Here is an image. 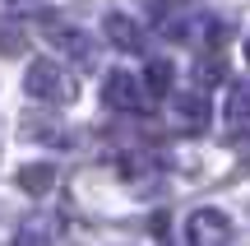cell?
Listing matches in <instances>:
<instances>
[{
	"instance_id": "6da1fadb",
	"label": "cell",
	"mask_w": 250,
	"mask_h": 246,
	"mask_svg": "<svg viewBox=\"0 0 250 246\" xmlns=\"http://www.w3.org/2000/svg\"><path fill=\"white\" fill-rule=\"evenodd\" d=\"M23 93H28V98H37V102L61 107V102H74V98H79V79H74L61 61L37 56V61H28V70H23Z\"/></svg>"
},
{
	"instance_id": "7a4b0ae2",
	"label": "cell",
	"mask_w": 250,
	"mask_h": 246,
	"mask_svg": "<svg viewBox=\"0 0 250 246\" xmlns=\"http://www.w3.org/2000/svg\"><path fill=\"white\" fill-rule=\"evenodd\" d=\"M102 102H107L111 112H144L148 89H144L139 74H130V70H111L107 84H102Z\"/></svg>"
},
{
	"instance_id": "3957f363",
	"label": "cell",
	"mask_w": 250,
	"mask_h": 246,
	"mask_svg": "<svg viewBox=\"0 0 250 246\" xmlns=\"http://www.w3.org/2000/svg\"><path fill=\"white\" fill-rule=\"evenodd\" d=\"M186 242L190 246H227L232 242V219L223 209H195L186 219Z\"/></svg>"
},
{
	"instance_id": "277c9868",
	"label": "cell",
	"mask_w": 250,
	"mask_h": 246,
	"mask_svg": "<svg viewBox=\"0 0 250 246\" xmlns=\"http://www.w3.org/2000/svg\"><path fill=\"white\" fill-rule=\"evenodd\" d=\"M171 121H176L181 130H190V135L208 130V98L204 93H176V98H171Z\"/></svg>"
},
{
	"instance_id": "5b68a950",
	"label": "cell",
	"mask_w": 250,
	"mask_h": 246,
	"mask_svg": "<svg viewBox=\"0 0 250 246\" xmlns=\"http://www.w3.org/2000/svg\"><path fill=\"white\" fill-rule=\"evenodd\" d=\"M102 33H107L111 46H121V51H139L144 46V28L134 23V19H125L121 9H111V14L102 19Z\"/></svg>"
},
{
	"instance_id": "8992f818",
	"label": "cell",
	"mask_w": 250,
	"mask_h": 246,
	"mask_svg": "<svg viewBox=\"0 0 250 246\" xmlns=\"http://www.w3.org/2000/svg\"><path fill=\"white\" fill-rule=\"evenodd\" d=\"M51 42H56V51H70L74 61H93V42H88V33H83V28L61 23V28H51Z\"/></svg>"
},
{
	"instance_id": "52a82bcc",
	"label": "cell",
	"mask_w": 250,
	"mask_h": 246,
	"mask_svg": "<svg viewBox=\"0 0 250 246\" xmlns=\"http://www.w3.org/2000/svg\"><path fill=\"white\" fill-rule=\"evenodd\" d=\"M227 121L232 126H246L250 121V79H236L227 89Z\"/></svg>"
},
{
	"instance_id": "ba28073f",
	"label": "cell",
	"mask_w": 250,
	"mask_h": 246,
	"mask_svg": "<svg viewBox=\"0 0 250 246\" xmlns=\"http://www.w3.org/2000/svg\"><path fill=\"white\" fill-rule=\"evenodd\" d=\"M51 181H56V167H51V163H28L23 172H19V186H23L28 195L51 191Z\"/></svg>"
},
{
	"instance_id": "9c48e42d",
	"label": "cell",
	"mask_w": 250,
	"mask_h": 246,
	"mask_svg": "<svg viewBox=\"0 0 250 246\" xmlns=\"http://www.w3.org/2000/svg\"><path fill=\"white\" fill-rule=\"evenodd\" d=\"M14 246H56L51 242V223L46 219H28L23 228L14 232Z\"/></svg>"
},
{
	"instance_id": "30bf717a",
	"label": "cell",
	"mask_w": 250,
	"mask_h": 246,
	"mask_svg": "<svg viewBox=\"0 0 250 246\" xmlns=\"http://www.w3.org/2000/svg\"><path fill=\"white\" fill-rule=\"evenodd\" d=\"M144 74H148V79H144V89H148V98H162V93L171 89V74H176V70H171L167 61H148V70H144Z\"/></svg>"
},
{
	"instance_id": "8fae6325",
	"label": "cell",
	"mask_w": 250,
	"mask_h": 246,
	"mask_svg": "<svg viewBox=\"0 0 250 246\" xmlns=\"http://www.w3.org/2000/svg\"><path fill=\"white\" fill-rule=\"evenodd\" d=\"M23 46H28L23 28H19V23H5V19H0V56H19Z\"/></svg>"
},
{
	"instance_id": "7c38bea8",
	"label": "cell",
	"mask_w": 250,
	"mask_h": 246,
	"mask_svg": "<svg viewBox=\"0 0 250 246\" xmlns=\"http://www.w3.org/2000/svg\"><path fill=\"white\" fill-rule=\"evenodd\" d=\"M5 5H9V9H42L46 0H5Z\"/></svg>"
},
{
	"instance_id": "4fadbf2b",
	"label": "cell",
	"mask_w": 250,
	"mask_h": 246,
	"mask_svg": "<svg viewBox=\"0 0 250 246\" xmlns=\"http://www.w3.org/2000/svg\"><path fill=\"white\" fill-rule=\"evenodd\" d=\"M246 61H250V42H246Z\"/></svg>"
}]
</instances>
